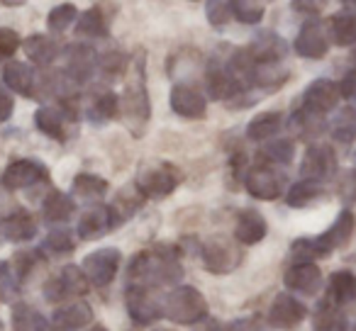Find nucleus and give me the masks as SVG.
Wrapping results in <instances>:
<instances>
[{
    "instance_id": "f257e3e1",
    "label": "nucleus",
    "mask_w": 356,
    "mask_h": 331,
    "mask_svg": "<svg viewBox=\"0 0 356 331\" xmlns=\"http://www.w3.org/2000/svg\"><path fill=\"white\" fill-rule=\"evenodd\" d=\"M120 112H122L127 127L132 129L134 137L144 132L149 117H152V103H149L147 83H144V59H134V74L124 85L122 100H120Z\"/></svg>"
},
{
    "instance_id": "f03ea898",
    "label": "nucleus",
    "mask_w": 356,
    "mask_h": 331,
    "mask_svg": "<svg viewBox=\"0 0 356 331\" xmlns=\"http://www.w3.org/2000/svg\"><path fill=\"white\" fill-rule=\"evenodd\" d=\"M161 314L166 319H171L173 324H198L208 316V300L203 297V292L193 285H178L176 290H171L166 295L161 305Z\"/></svg>"
},
{
    "instance_id": "7ed1b4c3",
    "label": "nucleus",
    "mask_w": 356,
    "mask_h": 331,
    "mask_svg": "<svg viewBox=\"0 0 356 331\" xmlns=\"http://www.w3.org/2000/svg\"><path fill=\"white\" fill-rule=\"evenodd\" d=\"M181 180H184V173L173 166V163L168 161H156V163H147V166H142V171H139L137 176V188L139 193L144 195V198H168V195L173 193V190L181 185Z\"/></svg>"
},
{
    "instance_id": "20e7f679",
    "label": "nucleus",
    "mask_w": 356,
    "mask_h": 331,
    "mask_svg": "<svg viewBox=\"0 0 356 331\" xmlns=\"http://www.w3.org/2000/svg\"><path fill=\"white\" fill-rule=\"evenodd\" d=\"M120 261H122V256H120V251L115 246L98 248V251L88 253V256L83 258L81 271L86 273V278H88L90 285L105 287L115 280V275H118Z\"/></svg>"
},
{
    "instance_id": "39448f33",
    "label": "nucleus",
    "mask_w": 356,
    "mask_h": 331,
    "mask_svg": "<svg viewBox=\"0 0 356 331\" xmlns=\"http://www.w3.org/2000/svg\"><path fill=\"white\" fill-rule=\"evenodd\" d=\"M286 178L283 173H278L273 166H254L244 173V188L252 198L271 203V200L281 198Z\"/></svg>"
},
{
    "instance_id": "423d86ee",
    "label": "nucleus",
    "mask_w": 356,
    "mask_h": 331,
    "mask_svg": "<svg viewBox=\"0 0 356 331\" xmlns=\"http://www.w3.org/2000/svg\"><path fill=\"white\" fill-rule=\"evenodd\" d=\"M205 88L208 95L213 100H232V98H242L249 90V85L242 78L232 74V69L225 64H210L208 74H205Z\"/></svg>"
},
{
    "instance_id": "0eeeda50",
    "label": "nucleus",
    "mask_w": 356,
    "mask_h": 331,
    "mask_svg": "<svg viewBox=\"0 0 356 331\" xmlns=\"http://www.w3.org/2000/svg\"><path fill=\"white\" fill-rule=\"evenodd\" d=\"M88 278L81 271L79 266H66L59 271V275H54L49 282L44 285V297L49 302H64L69 297H79L88 292Z\"/></svg>"
},
{
    "instance_id": "6e6552de",
    "label": "nucleus",
    "mask_w": 356,
    "mask_h": 331,
    "mask_svg": "<svg viewBox=\"0 0 356 331\" xmlns=\"http://www.w3.org/2000/svg\"><path fill=\"white\" fill-rule=\"evenodd\" d=\"M354 229H356L354 212H351V210H341V212L337 214L334 222H332L330 227H327L325 232L315 239L317 256L325 258V256H330L332 251H337V248L346 246L349 239H351V234H354Z\"/></svg>"
},
{
    "instance_id": "1a4fd4ad",
    "label": "nucleus",
    "mask_w": 356,
    "mask_h": 331,
    "mask_svg": "<svg viewBox=\"0 0 356 331\" xmlns=\"http://www.w3.org/2000/svg\"><path fill=\"white\" fill-rule=\"evenodd\" d=\"M200 256H203L205 268H208L210 273H218L220 275V273L234 271L239 258H242V253H239V248H234L232 241H227V239H222V237H213L203 244Z\"/></svg>"
},
{
    "instance_id": "9d476101",
    "label": "nucleus",
    "mask_w": 356,
    "mask_h": 331,
    "mask_svg": "<svg viewBox=\"0 0 356 331\" xmlns=\"http://www.w3.org/2000/svg\"><path fill=\"white\" fill-rule=\"evenodd\" d=\"M293 49L302 59H322L330 51V37H327V27L320 20H307L305 25L298 30Z\"/></svg>"
},
{
    "instance_id": "9b49d317",
    "label": "nucleus",
    "mask_w": 356,
    "mask_h": 331,
    "mask_svg": "<svg viewBox=\"0 0 356 331\" xmlns=\"http://www.w3.org/2000/svg\"><path fill=\"white\" fill-rule=\"evenodd\" d=\"M118 224H120V217L113 210V205H95V207L86 210V212L81 214L79 237L83 239V241H95V239L113 232Z\"/></svg>"
},
{
    "instance_id": "f8f14e48",
    "label": "nucleus",
    "mask_w": 356,
    "mask_h": 331,
    "mask_svg": "<svg viewBox=\"0 0 356 331\" xmlns=\"http://www.w3.org/2000/svg\"><path fill=\"white\" fill-rule=\"evenodd\" d=\"M168 103H171L173 112L184 119H203L205 112H208V100H205V95L188 83L173 85L171 95H168Z\"/></svg>"
},
{
    "instance_id": "ddd939ff",
    "label": "nucleus",
    "mask_w": 356,
    "mask_h": 331,
    "mask_svg": "<svg viewBox=\"0 0 356 331\" xmlns=\"http://www.w3.org/2000/svg\"><path fill=\"white\" fill-rule=\"evenodd\" d=\"M47 166L40 161H32V158H20V161H13L6 171H3V188L6 190H25L30 185L40 183L47 178Z\"/></svg>"
},
{
    "instance_id": "4468645a",
    "label": "nucleus",
    "mask_w": 356,
    "mask_h": 331,
    "mask_svg": "<svg viewBox=\"0 0 356 331\" xmlns=\"http://www.w3.org/2000/svg\"><path fill=\"white\" fill-rule=\"evenodd\" d=\"M337 171V161H334V151H332L327 144H312L307 146L305 156H302L300 163V176L307 180H322L332 178Z\"/></svg>"
},
{
    "instance_id": "2eb2a0df",
    "label": "nucleus",
    "mask_w": 356,
    "mask_h": 331,
    "mask_svg": "<svg viewBox=\"0 0 356 331\" xmlns=\"http://www.w3.org/2000/svg\"><path fill=\"white\" fill-rule=\"evenodd\" d=\"M339 103V85L330 78H317L302 93V110H310L315 114H327Z\"/></svg>"
},
{
    "instance_id": "dca6fc26",
    "label": "nucleus",
    "mask_w": 356,
    "mask_h": 331,
    "mask_svg": "<svg viewBox=\"0 0 356 331\" xmlns=\"http://www.w3.org/2000/svg\"><path fill=\"white\" fill-rule=\"evenodd\" d=\"M247 54L254 59V64H281L288 54V44L281 35H276L271 30H264L247 46Z\"/></svg>"
},
{
    "instance_id": "f3484780",
    "label": "nucleus",
    "mask_w": 356,
    "mask_h": 331,
    "mask_svg": "<svg viewBox=\"0 0 356 331\" xmlns=\"http://www.w3.org/2000/svg\"><path fill=\"white\" fill-rule=\"evenodd\" d=\"M95 69H98V54H95L93 46L71 44L69 49H66V71L64 74L69 76L76 85L93 78Z\"/></svg>"
},
{
    "instance_id": "a211bd4d",
    "label": "nucleus",
    "mask_w": 356,
    "mask_h": 331,
    "mask_svg": "<svg viewBox=\"0 0 356 331\" xmlns=\"http://www.w3.org/2000/svg\"><path fill=\"white\" fill-rule=\"evenodd\" d=\"M124 305H127L132 321H137V324H152L161 316V305L152 297L149 287L129 285L124 292Z\"/></svg>"
},
{
    "instance_id": "6ab92c4d",
    "label": "nucleus",
    "mask_w": 356,
    "mask_h": 331,
    "mask_svg": "<svg viewBox=\"0 0 356 331\" xmlns=\"http://www.w3.org/2000/svg\"><path fill=\"white\" fill-rule=\"evenodd\" d=\"M286 287H291L293 292H300V295H317L322 287V271L312 261H298L283 275Z\"/></svg>"
},
{
    "instance_id": "aec40b11",
    "label": "nucleus",
    "mask_w": 356,
    "mask_h": 331,
    "mask_svg": "<svg viewBox=\"0 0 356 331\" xmlns=\"http://www.w3.org/2000/svg\"><path fill=\"white\" fill-rule=\"evenodd\" d=\"M307 316V309L300 300L293 295H278L268 309V324L273 329H293Z\"/></svg>"
},
{
    "instance_id": "412c9836",
    "label": "nucleus",
    "mask_w": 356,
    "mask_h": 331,
    "mask_svg": "<svg viewBox=\"0 0 356 331\" xmlns=\"http://www.w3.org/2000/svg\"><path fill=\"white\" fill-rule=\"evenodd\" d=\"M3 83L17 95H25L32 98L37 88V74L30 64H22V61H8L3 66Z\"/></svg>"
},
{
    "instance_id": "4be33fe9",
    "label": "nucleus",
    "mask_w": 356,
    "mask_h": 331,
    "mask_svg": "<svg viewBox=\"0 0 356 331\" xmlns=\"http://www.w3.org/2000/svg\"><path fill=\"white\" fill-rule=\"evenodd\" d=\"M268 232L266 219L257 210H242L237 214V224H234V239L244 246H254V244L264 241Z\"/></svg>"
},
{
    "instance_id": "5701e85b",
    "label": "nucleus",
    "mask_w": 356,
    "mask_h": 331,
    "mask_svg": "<svg viewBox=\"0 0 356 331\" xmlns=\"http://www.w3.org/2000/svg\"><path fill=\"white\" fill-rule=\"evenodd\" d=\"M93 321V309L86 302H71V305H64L54 312L51 316V326L56 331H79L83 326H88Z\"/></svg>"
},
{
    "instance_id": "b1692460",
    "label": "nucleus",
    "mask_w": 356,
    "mask_h": 331,
    "mask_svg": "<svg viewBox=\"0 0 356 331\" xmlns=\"http://www.w3.org/2000/svg\"><path fill=\"white\" fill-rule=\"evenodd\" d=\"M0 232L6 234V239L13 244L30 241V239L37 237V219L32 217L27 210H17V212L8 214V217L0 222Z\"/></svg>"
},
{
    "instance_id": "393cba45",
    "label": "nucleus",
    "mask_w": 356,
    "mask_h": 331,
    "mask_svg": "<svg viewBox=\"0 0 356 331\" xmlns=\"http://www.w3.org/2000/svg\"><path fill=\"white\" fill-rule=\"evenodd\" d=\"M22 49H25L27 59L35 61L37 66H49L61 54L59 44L47 35H30L22 42Z\"/></svg>"
},
{
    "instance_id": "a878e982",
    "label": "nucleus",
    "mask_w": 356,
    "mask_h": 331,
    "mask_svg": "<svg viewBox=\"0 0 356 331\" xmlns=\"http://www.w3.org/2000/svg\"><path fill=\"white\" fill-rule=\"evenodd\" d=\"M283 127V112L278 110H268V112H261L247 124V139L252 142H268L273 139Z\"/></svg>"
},
{
    "instance_id": "bb28decb",
    "label": "nucleus",
    "mask_w": 356,
    "mask_h": 331,
    "mask_svg": "<svg viewBox=\"0 0 356 331\" xmlns=\"http://www.w3.org/2000/svg\"><path fill=\"white\" fill-rule=\"evenodd\" d=\"M327 37L337 46H351L356 42V15L354 12H337L327 22Z\"/></svg>"
},
{
    "instance_id": "cd10ccee",
    "label": "nucleus",
    "mask_w": 356,
    "mask_h": 331,
    "mask_svg": "<svg viewBox=\"0 0 356 331\" xmlns=\"http://www.w3.org/2000/svg\"><path fill=\"white\" fill-rule=\"evenodd\" d=\"M76 203L71 195L61 193V190H54V193L47 195V200L42 203V217L49 224H61L74 214Z\"/></svg>"
},
{
    "instance_id": "c85d7f7f",
    "label": "nucleus",
    "mask_w": 356,
    "mask_h": 331,
    "mask_svg": "<svg viewBox=\"0 0 356 331\" xmlns=\"http://www.w3.org/2000/svg\"><path fill=\"white\" fill-rule=\"evenodd\" d=\"M86 112H88V119L93 124H105L120 112V98L113 90H100V93L93 95Z\"/></svg>"
},
{
    "instance_id": "c756f323",
    "label": "nucleus",
    "mask_w": 356,
    "mask_h": 331,
    "mask_svg": "<svg viewBox=\"0 0 356 331\" xmlns=\"http://www.w3.org/2000/svg\"><path fill=\"white\" fill-rule=\"evenodd\" d=\"M35 127L42 134L51 139H64V127H66V112L61 108H51L44 105L35 112Z\"/></svg>"
},
{
    "instance_id": "7c9ffc66",
    "label": "nucleus",
    "mask_w": 356,
    "mask_h": 331,
    "mask_svg": "<svg viewBox=\"0 0 356 331\" xmlns=\"http://www.w3.org/2000/svg\"><path fill=\"white\" fill-rule=\"evenodd\" d=\"M330 134L337 144H351L356 142V108L354 105H346L339 112L334 114L330 124Z\"/></svg>"
},
{
    "instance_id": "2f4dec72",
    "label": "nucleus",
    "mask_w": 356,
    "mask_h": 331,
    "mask_svg": "<svg viewBox=\"0 0 356 331\" xmlns=\"http://www.w3.org/2000/svg\"><path fill=\"white\" fill-rule=\"evenodd\" d=\"M76 35L86 37V40H100L108 35V22L100 8H90L76 20Z\"/></svg>"
},
{
    "instance_id": "473e14b6",
    "label": "nucleus",
    "mask_w": 356,
    "mask_h": 331,
    "mask_svg": "<svg viewBox=\"0 0 356 331\" xmlns=\"http://www.w3.org/2000/svg\"><path fill=\"white\" fill-rule=\"evenodd\" d=\"M259 158H264L268 166H291L296 158V144L291 139H276L259 151Z\"/></svg>"
},
{
    "instance_id": "72a5a7b5",
    "label": "nucleus",
    "mask_w": 356,
    "mask_h": 331,
    "mask_svg": "<svg viewBox=\"0 0 356 331\" xmlns=\"http://www.w3.org/2000/svg\"><path fill=\"white\" fill-rule=\"evenodd\" d=\"M317 198H322V183L302 178L288 190L286 203L291 205V207H307V205H312Z\"/></svg>"
},
{
    "instance_id": "f704fd0d",
    "label": "nucleus",
    "mask_w": 356,
    "mask_h": 331,
    "mask_svg": "<svg viewBox=\"0 0 356 331\" xmlns=\"http://www.w3.org/2000/svg\"><path fill=\"white\" fill-rule=\"evenodd\" d=\"M291 124H293V129L300 134V139H305V142H310V139H317L322 134V129H325L322 114H315V112H310V110H302V108L296 110Z\"/></svg>"
},
{
    "instance_id": "c9c22d12",
    "label": "nucleus",
    "mask_w": 356,
    "mask_h": 331,
    "mask_svg": "<svg viewBox=\"0 0 356 331\" xmlns=\"http://www.w3.org/2000/svg\"><path fill=\"white\" fill-rule=\"evenodd\" d=\"M108 193V180L93 173H79L74 178V195L83 200H100Z\"/></svg>"
},
{
    "instance_id": "e433bc0d",
    "label": "nucleus",
    "mask_w": 356,
    "mask_h": 331,
    "mask_svg": "<svg viewBox=\"0 0 356 331\" xmlns=\"http://www.w3.org/2000/svg\"><path fill=\"white\" fill-rule=\"evenodd\" d=\"M330 290L339 305L356 300V275L351 271H337L330 278Z\"/></svg>"
},
{
    "instance_id": "4c0bfd02",
    "label": "nucleus",
    "mask_w": 356,
    "mask_h": 331,
    "mask_svg": "<svg viewBox=\"0 0 356 331\" xmlns=\"http://www.w3.org/2000/svg\"><path fill=\"white\" fill-rule=\"evenodd\" d=\"M13 326H15V331H44L47 321L30 305H15V309H13Z\"/></svg>"
},
{
    "instance_id": "58836bf2",
    "label": "nucleus",
    "mask_w": 356,
    "mask_h": 331,
    "mask_svg": "<svg viewBox=\"0 0 356 331\" xmlns=\"http://www.w3.org/2000/svg\"><path fill=\"white\" fill-rule=\"evenodd\" d=\"M229 8H232V15L244 25H257L264 20V12H266L261 0H229Z\"/></svg>"
},
{
    "instance_id": "ea45409f",
    "label": "nucleus",
    "mask_w": 356,
    "mask_h": 331,
    "mask_svg": "<svg viewBox=\"0 0 356 331\" xmlns=\"http://www.w3.org/2000/svg\"><path fill=\"white\" fill-rule=\"evenodd\" d=\"M76 20H79V10H76V6H71V3H64V6L51 8L49 17H47V25H49L51 32L61 35V32H66L71 25H76Z\"/></svg>"
},
{
    "instance_id": "a19ab883",
    "label": "nucleus",
    "mask_w": 356,
    "mask_h": 331,
    "mask_svg": "<svg viewBox=\"0 0 356 331\" xmlns=\"http://www.w3.org/2000/svg\"><path fill=\"white\" fill-rule=\"evenodd\" d=\"M205 15L208 22L218 30L229 25V17H232V8H229V0H208L205 3Z\"/></svg>"
},
{
    "instance_id": "79ce46f5",
    "label": "nucleus",
    "mask_w": 356,
    "mask_h": 331,
    "mask_svg": "<svg viewBox=\"0 0 356 331\" xmlns=\"http://www.w3.org/2000/svg\"><path fill=\"white\" fill-rule=\"evenodd\" d=\"M74 246H76L74 234H71L69 229H54V232H49L44 239V248L51 253H71Z\"/></svg>"
},
{
    "instance_id": "37998d69",
    "label": "nucleus",
    "mask_w": 356,
    "mask_h": 331,
    "mask_svg": "<svg viewBox=\"0 0 356 331\" xmlns=\"http://www.w3.org/2000/svg\"><path fill=\"white\" fill-rule=\"evenodd\" d=\"M17 275L10 268V263H0V302H10L17 292Z\"/></svg>"
},
{
    "instance_id": "c03bdc74",
    "label": "nucleus",
    "mask_w": 356,
    "mask_h": 331,
    "mask_svg": "<svg viewBox=\"0 0 356 331\" xmlns=\"http://www.w3.org/2000/svg\"><path fill=\"white\" fill-rule=\"evenodd\" d=\"M317 331H344V319H341L339 309H334V307H322L320 312H317Z\"/></svg>"
},
{
    "instance_id": "a18cd8bd",
    "label": "nucleus",
    "mask_w": 356,
    "mask_h": 331,
    "mask_svg": "<svg viewBox=\"0 0 356 331\" xmlns=\"http://www.w3.org/2000/svg\"><path fill=\"white\" fill-rule=\"evenodd\" d=\"M20 46H22V40L15 30H10V27H0V61L13 59V54H15Z\"/></svg>"
},
{
    "instance_id": "49530a36",
    "label": "nucleus",
    "mask_w": 356,
    "mask_h": 331,
    "mask_svg": "<svg viewBox=\"0 0 356 331\" xmlns=\"http://www.w3.org/2000/svg\"><path fill=\"white\" fill-rule=\"evenodd\" d=\"M337 193H339V198L344 200L346 205L356 203V171H346V173H341L339 185H337Z\"/></svg>"
},
{
    "instance_id": "de8ad7c7",
    "label": "nucleus",
    "mask_w": 356,
    "mask_h": 331,
    "mask_svg": "<svg viewBox=\"0 0 356 331\" xmlns=\"http://www.w3.org/2000/svg\"><path fill=\"white\" fill-rule=\"evenodd\" d=\"M98 66L103 69V74L108 76H118L124 71V54H120V51H110V54H105L103 59H98Z\"/></svg>"
},
{
    "instance_id": "09e8293b",
    "label": "nucleus",
    "mask_w": 356,
    "mask_h": 331,
    "mask_svg": "<svg viewBox=\"0 0 356 331\" xmlns=\"http://www.w3.org/2000/svg\"><path fill=\"white\" fill-rule=\"evenodd\" d=\"M35 263H37V253L35 251H20L15 256V271H17V280H20V278H25L27 273L32 271V268H35Z\"/></svg>"
},
{
    "instance_id": "8fccbe9b",
    "label": "nucleus",
    "mask_w": 356,
    "mask_h": 331,
    "mask_svg": "<svg viewBox=\"0 0 356 331\" xmlns=\"http://www.w3.org/2000/svg\"><path fill=\"white\" fill-rule=\"evenodd\" d=\"M339 95L344 100H351V103H356V69H351L349 74H346L344 78H341Z\"/></svg>"
},
{
    "instance_id": "3c124183",
    "label": "nucleus",
    "mask_w": 356,
    "mask_h": 331,
    "mask_svg": "<svg viewBox=\"0 0 356 331\" xmlns=\"http://www.w3.org/2000/svg\"><path fill=\"white\" fill-rule=\"evenodd\" d=\"M293 10L300 15L315 17L322 10V0H293Z\"/></svg>"
},
{
    "instance_id": "603ef678",
    "label": "nucleus",
    "mask_w": 356,
    "mask_h": 331,
    "mask_svg": "<svg viewBox=\"0 0 356 331\" xmlns=\"http://www.w3.org/2000/svg\"><path fill=\"white\" fill-rule=\"evenodd\" d=\"M13 110H15L13 95L6 88H0V122H8L13 117Z\"/></svg>"
},
{
    "instance_id": "864d4df0",
    "label": "nucleus",
    "mask_w": 356,
    "mask_h": 331,
    "mask_svg": "<svg viewBox=\"0 0 356 331\" xmlns=\"http://www.w3.org/2000/svg\"><path fill=\"white\" fill-rule=\"evenodd\" d=\"M225 331H261V329L257 326V319H237L232 324H227Z\"/></svg>"
},
{
    "instance_id": "5fc2aeb1",
    "label": "nucleus",
    "mask_w": 356,
    "mask_h": 331,
    "mask_svg": "<svg viewBox=\"0 0 356 331\" xmlns=\"http://www.w3.org/2000/svg\"><path fill=\"white\" fill-rule=\"evenodd\" d=\"M27 0H0V6H6V8H20L25 6Z\"/></svg>"
},
{
    "instance_id": "6e6d98bb",
    "label": "nucleus",
    "mask_w": 356,
    "mask_h": 331,
    "mask_svg": "<svg viewBox=\"0 0 356 331\" xmlns=\"http://www.w3.org/2000/svg\"><path fill=\"white\" fill-rule=\"evenodd\" d=\"M339 3L346 8V12H354L356 15V0H339Z\"/></svg>"
},
{
    "instance_id": "4d7b16f0",
    "label": "nucleus",
    "mask_w": 356,
    "mask_h": 331,
    "mask_svg": "<svg viewBox=\"0 0 356 331\" xmlns=\"http://www.w3.org/2000/svg\"><path fill=\"white\" fill-rule=\"evenodd\" d=\"M88 331H105V329H103V326H90Z\"/></svg>"
},
{
    "instance_id": "13d9d810",
    "label": "nucleus",
    "mask_w": 356,
    "mask_h": 331,
    "mask_svg": "<svg viewBox=\"0 0 356 331\" xmlns=\"http://www.w3.org/2000/svg\"><path fill=\"white\" fill-rule=\"evenodd\" d=\"M354 61H356V49H354Z\"/></svg>"
}]
</instances>
